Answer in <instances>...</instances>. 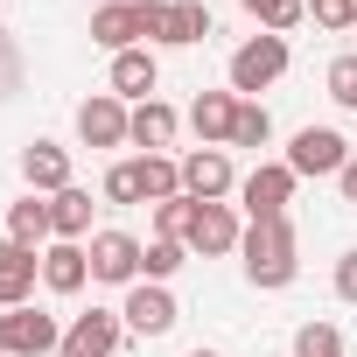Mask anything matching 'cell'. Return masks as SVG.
<instances>
[{
	"label": "cell",
	"instance_id": "25",
	"mask_svg": "<svg viewBox=\"0 0 357 357\" xmlns=\"http://www.w3.org/2000/svg\"><path fill=\"white\" fill-rule=\"evenodd\" d=\"M273 140V119L259 98H238V126H231V147H266Z\"/></svg>",
	"mask_w": 357,
	"mask_h": 357
},
{
	"label": "cell",
	"instance_id": "13",
	"mask_svg": "<svg viewBox=\"0 0 357 357\" xmlns=\"http://www.w3.org/2000/svg\"><path fill=\"white\" fill-rule=\"evenodd\" d=\"M22 183H29L36 197L70 190V147H56V140H29V147H22Z\"/></svg>",
	"mask_w": 357,
	"mask_h": 357
},
{
	"label": "cell",
	"instance_id": "4",
	"mask_svg": "<svg viewBox=\"0 0 357 357\" xmlns=\"http://www.w3.org/2000/svg\"><path fill=\"white\" fill-rule=\"evenodd\" d=\"M280 70H287V36H252V43H238L231 50V91L238 98H252V91H266V84H280Z\"/></svg>",
	"mask_w": 357,
	"mask_h": 357
},
{
	"label": "cell",
	"instance_id": "15",
	"mask_svg": "<svg viewBox=\"0 0 357 357\" xmlns=\"http://www.w3.org/2000/svg\"><path fill=\"white\" fill-rule=\"evenodd\" d=\"M43 280V252L15 245V238H0V308H22Z\"/></svg>",
	"mask_w": 357,
	"mask_h": 357
},
{
	"label": "cell",
	"instance_id": "9",
	"mask_svg": "<svg viewBox=\"0 0 357 357\" xmlns=\"http://www.w3.org/2000/svg\"><path fill=\"white\" fill-rule=\"evenodd\" d=\"M343 161H350V140L336 126H301L294 147H287V168L294 175H343Z\"/></svg>",
	"mask_w": 357,
	"mask_h": 357
},
{
	"label": "cell",
	"instance_id": "2",
	"mask_svg": "<svg viewBox=\"0 0 357 357\" xmlns=\"http://www.w3.org/2000/svg\"><path fill=\"white\" fill-rule=\"evenodd\" d=\"M63 350V322L43 308H0V357H56Z\"/></svg>",
	"mask_w": 357,
	"mask_h": 357
},
{
	"label": "cell",
	"instance_id": "28",
	"mask_svg": "<svg viewBox=\"0 0 357 357\" xmlns=\"http://www.w3.org/2000/svg\"><path fill=\"white\" fill-rule=\"evenodd\" d=\"M322 84H329V98H336V105H343V112H357V56H336V63H329V77H322Z\"/></svg>",
	"mask_w": 357,
	"mask_h": 357
},
{
	"label": "cell",
	"instance_id": "19",
	"mask_svg": "<svg viewBox=\"0 0 357 357\" xmlns=\"http://www.w3.org/2000/svg\"><path fill=\"white\" fill-rule=\"evenodd\" d=\"M8 238L15 245H29V252H43V245H56V231H50V204L29 190L22 204H8Z\"/></svg>",
	"mask_w": 357,
	"mask_h": 357
},
{
	"label": "cell",
	"instance_id": "16",
	"mask_svg": "<svg viewBox=\"0 0 357 357\" xmlns=\"http://www.w3.org/2000/svg\"><path fill=\"white\" fill-rule=\"evenodd\" d=\"M190 126H197V140H204V147H231V126H238V91H197Z\"/></svg>",
	"mask_w": 357,
	"mask_h": 357
},
{
	"label": "cell",
	"instance_id": "11",
	"mask_svg": "<svg viewBox=\"0 0 357 357\" xmlns=\"http://www.w3.org/2000/svg\"><path fill=\"white\" fill-rule=\"evenodd\" d=\"M238 190V175H231V154L225 147H197V154H183V197H197V204H225Z\"/></svg>",
	"mask_w": 357,
	"mask_h": 357
},
{
	"label": "cell",
	"instance_id": "21",
	"mask_svg": "<svg viewBox=\"0 0 357 357\" xmlns=\"http://www.w3.org/2000/svg\"><path fill=\"white\" fill-rule=\"evenodd\" d=\"M50 231H56V238H70V245H84V231H91V197H84L77 183L50 197Z\"/></svg>",
	"mask_w": 357,
	"mask_h": 357
},
{
	"label": "cell",
	"instance_id": "14",
	"mask_svg": "<svg viewBox=\"0 0 357 357\" xmlns=\"http://www.w3.org/2000/svg\"><path fill=\"white\" fill-rule=\"evenodd\" d=\"M140 36H147V22H140V0H105V8L91 15V43L98 50H140Z\"/></svg>",
	"mask_w": 357,
	"mask_h": 357
},
{
	"label": "cell",
	"instance_id": "30",
	"mask_svg": "<svg viewBox=\"0 0 357 357\" xmlns=\"http://www.w3.org/2000/svg\"><path fill=\"white\" fill-rule=\"evenodd\" d=\"M308 15H315V29H329V36H343V29L357 22V0H308Z\"/></svg>",
	"mask_w": 357,
	"mask_h": 357
},
{
	"label": "cell",
	"instance_id": "12",
	"mask_svg": "<svg viewBox=\"0 0 357 357\" xmlns=\"http://www.w3.org/2000/svg\"><path fill=\"white\" fill-rule=\"evenodd\" d=\"M119 336H126V322H119L112 308H91V315H77V322L63 329V350H56V357H112Z\"/></svg>",
	"mask_w": 357,
	"mask_h": 357
},
{
	"label": "cell",
	"instance_id": "1",
	"mask_svg": "<svg viewBox=\"0 0 357 357\" xmlns=\"http://www.w3.org/2000/svg\"><path fill=\"white\" fill-rule=\"evenodd\" d=\"M238 252H245V280H252V287H287V280L301 273V245H294V225H287V218L245 225Z\"/></svg>",
	"mask_w": 357,
	"mask_h": 357
},
{
	"label": "cell",
	"instance_id": "23",
	"mask_svg": "<svg viewBox=\"0 0 357 357\" xmlns=\"http://www.w3.org/2000/svg\"><path fill=\"white\" fill-rule=\"evenodd\" d=\"M238 8H245L266 36H287L294 22H308V0H238Z\"/></svg>",
	"mask_w": 357,
	"mask_h": 357
},
{
	"label": "cell",
	"instance_id": "5",
	"mask_svg": "<svg viewBox=\"0 0 357 357\" xmlns=\"http://www.w3.org/2000/svg\"><path fill=\"white\" fill-rule=\"evenodd\" d=\"M77 140H84V147H126V140H133V105L112 98V91H91V98L77 105Z\"/></svg>",
	"mask_w": 357,
	"mask_h": 357
},
{
	"label": "cell",
	"instance_id": "26",
	"mask_svg": "<svg viewBox=\"0 0 357 357\" xmlns=\"http://www.w3.org/2000/svg\"><path fill=\"white\" fill-rule=\"evenodd\" d=\"M294 357H343V329L336 322H301L294 329Z\"/></svg>",
	"mask_w": 357,
	"mask_h": 357
},
{
	"label": "cell",
	"instance_id": "29",
	"mask_svg": "<svg viewBox=\"0 0 357 357\" xmlns=\"http://www.w3.org/2000/svg\"><path fill=\"white\" fill-rule=\"evenodd\" d=\"M105 204H140V168L133 161H112L105 168Z\"/></svg>",
	"mask_w": 357,
	"mask_h": 357
},
{
	"label": "cell",
	"instance_id": "32",
	"mask_svg": "<svg viewBox=\"0 0 357 357\" xmlns=\"http://www.w3.org/2000/svg\"><path fill=\"white\" fill-rule=\"evenodd\" d=\"M336 183H343V197H350V211H357V154L343 161V175H336Z\"/></svg>",
	"mask_w": 357,
	"mask_h": 357
},
{
	"label": "cell",
	"instance_id": "33",
	"mask_svg": "<svg viewBox=\"0 0 357 357\" xmlns=\"http://www.w3.org/2000/svg\"><path fill=\"white\" fill-rule=\"evenodd\" d=\"M190 357H218V350H190Z\"/></svg>",
	"mask_w": 357,
	"mask_h": 357
},
{
	"label": "cell",
	"instance_id": "8",
	"mask_svg": "<svg viewBox=\"0 0 357 357\" xmlns=\"http://www.w3.org/2000/svg\"><path fill=\"white\" fill-rule=\"evenodd\" d=\"M294 183L301 175L287 168V161H259L245 183H238V197H245V211H252V225L259 218H287V204H294Z\"/></svg>",
	"mask_w": 357,
	"mask_h": 357
},
{
	"label": "cell",
	"instance_id": "10",
	"mask_svg": "<svg viewBox=\"0 0 357 357\" xmlns=\"http://www.w3.org/2000/svg\"><path fill=\"white\" fill-rule=\"evenodd\" d=\"M91 280H105V287H133L140 280V238L133 231H91Z\"/></svg>",
	"mask_w": 357,
	"mask_h": 357
},
{
	"label": "cell",
	"instance_id": "7",
	"mask_svg": "<svg viewBox=\"0 0 357 357\" xmlns=\"http://www.w3.org/2000/svg\"><path fill=\"white\" fill-rule=\"evenodd\" d=\"M238 238H245V225H238L231 204H197V218H190V231H183V245H190L197 259H225V252H238Z\"/></svg>",
	"mask_w": 357,
	"mask_h": 357
},
{
	"label": "cell",
	"instance_id": "20",
	"mask_svg": "<svg viewBox=\"0 0 357 357\" xmlns=\"http://www.w3.org/2000/svg\"><path fill=\"white\" fill-rule=\"evenodd\" d=\"M175 105H161V98H147V105H133V147H147V154H161V147H175Z\"/></svg>",
	"mask_w": 357,
	"mask_h": 357
},
{
	"label": "cell",
	"instance_id": "17",
	"mask_svg": "<svg viewBox=\"0 0 357 357\" xmlns=\"http://www.w3.org/2000/svg\"><path fill=\"white\" fill-rule=\"evenodd\" d=\"M154 84H161V63H154V50H119V56H112V98H133V105H147V98H154Z\"/></svg>",
	"mask_w": 357,
	"mask_h": 357
},
{
	"label": "cell",
	"instance_id": "6",
	"mask_svg": "<svg viewBox=\"0 0 357 357\" xmlns=\"http://www.w3.org/2000/svg\"><path fill=\"white\" fill-rule=\"evenodd\" d=\"M119 322H126L133 336H168L175 322H183V308H175V294H168L161 280H133V287H126V308H119Z\"/></svg>",
	"mask_w": 357,
	"mask_h": 357
},
{
	"label": "cell",
	"instance_id": "31",
	"mask_svg": "<svg viewBox=\"0 0 357 357\" xmlns=\"http://www.w3.org/2000/svg\"><path fill=\"white\" fill-rule=\"evenodd\" d=\"M336 294L357 308V252H343V259H336Z\"/></svg>",
	"mask_w": 357,
	"mask_h": 357
},
{
	"label": "cell",
	"instance_id": "18",
	"mask_svg": "<svg viewBox=\"0 0 357 357\" xmlns=\"http://www.w3.org/2000/svg\"><path fill=\"white\" fill-rule=\"evenodd\" d=\"M84 280H91V252H84V245H70V238L43 245V287H50V294H77Z\"/></svg>",
	"mask_w": 357,
	"mask_h": 357
},
{
	"label": "cell",
	"instance_id": "22",
	"mask_svg": "<svg viewBox=\"0 0 357 357\" xmlns=\"http://www.w3.org/2000/svg\"><path fill=\"white\" fill-rule=\"evenodd\" d=\"M140 204H168V197H183V161H168V154H140Z\"/></svg>",
	"mask_w": 357,
	"mask_h": 357
},
{
	"label": "cell",
	"instance_id": "3",
	"mask_svg": "<svg viewBox=\"0 0 357 357\" xmlns=\"http://www.w3.org/2000/svg\"><path fill=\"white\" fill-rule=\"evenodd\" d=\"M140 22H147V43H175L190 50L211 36V8L204 0H140Z\"/></svg>",
	"mask_w": 357,
	"mask_h": 357
},
{
	"label": "cell",
	"instance_id": "24",
	"mask_svg": "<svg viewBox=\"0 0 357 357\" xmlns=\"http://www.w3.org/2000/svg\"><path fill=\"white\" fill-rule=\"evenodd\" d=\"M183 259H190L183 238H154V245H140V280H161L168 287V273H183Z\"/></svg>",
	"mask_w": 357,
	"mask_h": 357
},
{
	"label": "cell",
	"instance_id": "27",
	"mask_svg": "<svg viewBox=\"0 0 357 357\" xmlns=\"http://www.w3.org/2000/svg\"><path fill=\"white\" fill-rule=\"evenodd\" d=\"M190 218H197V197H168V204H154V231H161V238H183Z\"/></svg>",
	"mask_w": 357,
	"mask_h": 357
}]
</instances>
